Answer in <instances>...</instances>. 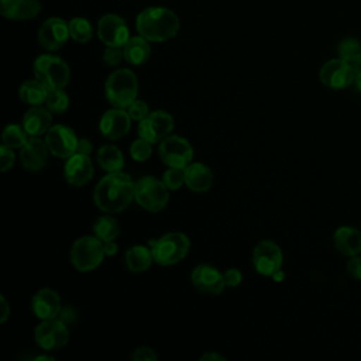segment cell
<instances>
[{
	"instance_id": "obj_1",
	"label": "cell",
	"mask_w": 361,
	"mask_h": 361,
	"mask_svg": "<svg viewBox=\"0 0 361 361\" xmlns=\"http://www.w3.org/2000/svg\"><path fill=\"white\" fill-rule=\"evenodd\" d=\"M135 183L131 176L118 171L109 172L99 180L93 192L96 206L104 213H118L124 210L134 199Z\"/></svg>"
},
{
	"instance_id": "obj_2",
	"label": "cell",
	"mask_w": 361,
	"mask_h": 361,
	"mask_svg": "<svg viewBox=\"0 0 361 361\" xmlns=\"http://www.w3.org/2000/svg\"><path fill=\"white\" fill-rule=\"evenodd\" d=\"M137 31L151 42H164L173 38L180 27L178 16L165 7H148L135 20Z\"/></svg>"
},
{
	"instance_id": "obj_3",
	"label": "cell",
	"mask_w": 361,
	"mask_h": 361,
	"mask_svg": "<svg viewBox=\"0 0 361 361\" xmlns=\"http://www.w3.org/2000/svg\"><path fill=\"white\" fill-rule=\"evenodd\" d=\"M138 92V80L133 71L121 68L109 75L104 93L106 99L114 107L126 109L128 107L137 97Z\"/></svg>"
},
{
	"instance_id": "obj_4",
	"label": "cell",
	"mask_w": 361,
	"mask_h": 361,
	"mask_svg": "<svg viewBox=\"0 0 361 361\" xmlns=\"http://www.w3.org/2000/svg\"><path fill=\"white\" fill-rule=\"evenodd\" d=\"M34 76L48 90L63 89L71 79L69 65L59 56L44 54L39 55L34 62Z\"/></svg>"
},
{
	"instance_id": "obj_5",
	"label": "cell",
	"mask_w": 361,
	"mask_h": 361,
	"mask_svg": "<svg viewBox=\"0 0 361 361\" xmlns=\"http://www.w3.org/2000/svg\"><path fill=\"white\" fill-rule=\"evenodd\" d=\"M154 261L159 265H173L182 261L190 248V241L183 233H166L149 247Z\"/></svg>"
},
{
	"instance_id": "obj_6",
	"label": "cell",
	"mask_w": 361,
	"mask_h": 361,
	"mask_svg": "<svg viewBox=\"0 0 361 361\" xmlns=\"http://www.w3.org/2000/svg\"><path fill=\"white\" fill-rule=\"evenodd\" d=\"M103 241L96 235H83L78 238L71 250V261L79 272H90L96 269L104 257Z\"/></svg>"
},
{
	"instance_id": "obj_7",
	"label": "cell",
	"mask_w": 361,
	"mask_h": 361,
	"mask_svg": "<svg viewBox=\"0 0 361 361\" xmlns=\"http://www.w3.org/2000/svg\"><path fill=\"white\" fill-rule=\"evenodd\" d=\"M135 202L148 212H159L169 202V192L164 180L154 176H142L135 183Z\"/></svg>"
},
{
	"instance_id": "obj_8",
	"label": "cell",
	"mask_w": 361,
	"mask_h": 361,
	"mask_svg": "<svg viewBox=\"0 0 361 361\" xmlns=\"http://www.w3.org/2000/svg\"><path fill=\"white\" fill-rule=\"evenodd\" d=\"M37 344L45 351H56L63 348L69 340V331L61 319L42 320L34 331Z\"/></svg>"
},
{
	"instance_id": "obj_9",
	"label": "cell",
	"mask_w": 361,
	"mask_h": 361,
	"mask_svg": "<svg viewBox=\"0 0 361 361\" xmlns=\"http://www.w3.org/2000/svg\"><path fill=\"white\" fill-rule=\"evenodd\" d=\"M159 157L164 164L173 168H186L193 158V148L179 135H168L159 144Z\"/></svg>"
},
{
	"instance_id": "obj_10",
	"label": "cell",
	"mask_w": 361,
	"mask_h": 361,
	"mask_svg": "<svg viewBox=\"0 0 361 361\" xmlns=\"http://www.w3.org/2000/svg\"><path fill=\"white\" fill-rule=\"evenodd\" d=\"M282 251L279 245L271 240L259 241L252 252V265L259 275L272 276L282 267Z\"/></svg>"
},
{
	"instance_id": "obj_11",
	"label": "cell",
	"mask_w": 361,
	"mask_h": 361,
	"mask_svg": "<svg viewBox=\"0 0 361 361\" xmlns=\"http://www.w3.org/2000/svg\"><path fill=\"white\" fill-rule=\"evenodd\" d=\"M173 128V118L164 110L149 113L138 124V135L151 144L161 142Z\"/></svg>"
},
{
	"instance_id": "obj_12",
	"label": "cell",
	"mask_w": 361,
	"mask_h": 361,
	"mask_svg": "<svg viewBox=\"0 0 361 361\" xmlns=\"http://www.w3.org/2000/svg\"><path fill=\"white\" fill-rule=\"evenodd\" d=\"M97 35L107 47H124L130 39V31L126 21L113 13L104 14L97 23Z\"/></svg>"
},
{
	"instance_id": "obj_13",
	"label": "cell",
	"mask_w": 361,
	"mask_h": 361,
	"mask_svg": "<svg viewBox=\"0 0 361 361\" xmlns=\"http://www.w3.org/2000/svg\"><path fill=\"white\" fill-rule=\"evenodd\" d=\"M320 82L330 89L340 90L353 85L354 69L350 62L338 58L327 61L319 73Z\"/></svg>"
},
{
	"instance_id": "obj_14",
	"label": "cell",
	"mask_w": 361,
	"mask_h": 361,
	"mask_svg": "<svg viewBox=\"0 0 361 361\" xmlns=\"http://www.w3.org/2000/svg\"><path fill=\"white\" fill-rule=\"evenodd\" d=\"M78 138L75 133L62 124L52 126L45 135V142L48 145V149L52 155L58 158H69L76 152L78 147Z\"/></svg>"
},
{
	"instance_id": "obj_15",
	"label": "cell",
	"mask_w": 361,
	"mask_h": 361,
	"mask_svg": "<svg viewBox=\"0 0 361 361\" xmlns=\"http://www.w3.org/2000/svg\"><path fill=\"white\" fill-rule=\"evenodd\" d=\"M69 37V24L59 17H51L45 20L38 31V42L48 51H56L62 48Z\"/></svg>"
},
{
	"instance_id": "obj_16",
	"label": "cell",
	"mask_w": 361,
	"mask_h": 361,
	"mask_svg": "<svg viewBox=\"0 0 361 361\" xmlns=\"http://www.w3.org/2000/svg\"><path fill=\"white\" fill-rule=\"evenodd\" d=\"M192 283L203 293L220 295L226 286L224 275L214 267L207 264L197 265L190 275Z\"/></svg>"
},
{
	"instance_id": "obj_17",
	"label": "cell",
	"mask_w": 361,
	"mask_h": 361,
	"mask_svg": "<svg viewBox=\"0 0 361 361\" xmlns=\"http://www.w3.org/2000/svg\"><path fill=\"white\" fill-rule=\"evenodd\" d=\"M131 120L133 118L130 117L128 111H126L124 109H110L102 116L99 128L106 138L118 140L130 131Z\"/></svg>"
},
{
	"instance_id": "obj_18",
	"label": "cell",
	"mask_w": 361,
	"mask_h": 361,
	"mask_svg": "<svg viewBox=\"0 0 361 361\" xmlns=\"http://www.w3.org/2000/svg\"><path fill=\"white\" fill-rule=\"evenodd\" d=\"M63 175L68 183L72 186H83L93 176V164L89 155L75 152L71 155L65 164Z\"/></svg>"
},
{
	"instance_id": "obj_19",
	"label": "cell",
	"mask_w": 361,
	"mask_h": 361,
	"mask_svg": "<svg viewBox=\"0 0 361 361\" xmlns=\"http://www.w3.org/2000/svg\"><path fill=\"white\" fill-rule=\"evenodd\" d=\"M31 309L34 314L41 320L55 319L62 310L61 298L54 289L42 288L32 296Z\"/></svg>"
},
{
	"instance_id": "obj_20",
	"label": "cell",
	"mask_w": 361,
	"mask_h": 361,
	"mask_svg": "<svg viewBox=\"0 0 361 361\" xmlns=\"http://www.w3.org/2000/svg\"><path fill=\"white\" fill-rule=\"evenodd\" d=\"M48 158V145L38 137H31L24 147L20 148V161L28 171L37 172L42 169Z\"/></svg>"
},
{
	"instance_id": "obj_21",
	"label": "cell",
	"mask_w": 361,
	"mask_h": 361,
	"mask_svg": "<svg viewBox=\"0 0 361 361\" xmlns=\"http://www.w3.org/2000/svg\"><path fill=\"white\" fill-rule=\"evenodd\" d=\"M0 11L7 20H31L39 14L41 3L39 0H0Z\"/></svg>"
},
{
	"instance_id": "obj_22",
	"label": "cell",
	"mask_w": 361,
	"mask_h": 361,
	"mask_svg": "<svg viewBox=\"0 0 361 361\" xmlns=\"http://www.w3.org/2000/svg\"><path fill=\"white\" fill-rule=\"evenodd\" d=\"M52 113L47 107L31 106L23 117V127L30 137H39L51 128Z\"/></svg>"
},
{
	"instance_id": "obj_23",
	"label": "cell",
	"mask_w": 361,
	"mask_h": 361,
	"mask_svg": "<svg viewBox=\"0 0 361 361\" xmlns=\"http://www.w3.org/2000/svg\"><path fill=\"white\" fill-rule=\"evenodd\" d=\"M185 183L193 192H207L213 185V172L204 164H189L185 168Z\"/></svg>"
},
{
	"instance_id": "obj_24",
	"label": "cell",
	"mask_w": 361,
	"mask_h": 361,
	"mask_svg": "<svg viewBox=\"0 0 361 361\" xmlns=\"http://www.w3.org/2000/svg\"><path fill=\"white\" fill-rule=\"evenodd\" d=\"M333 241L338 252L345 257H354L361 252V233L353 227H338L333 235Z\"/></svg>"
},
{
	"instance_id": "obj_25",
	"label": "cell",
	"mask_w": 361,
	"mask_h": 361,
	"mask_svg": "<svg viewBox=\"0 0 361 361\" xmlns=\"http://www.w3.org/2000/svg\"><path fill=\"white\" fill-rule=\"evenodd\" d=\"M123 54L124 59L130 65H142L144 62L148 61L151 55V47L149 41L145 39L144 37H131L123 47Z\"/></svg>"
},
{
	"instance_id": "obj_26",
	"label": "cell",
	"mask_w": 361,
	"mask_h": 361,
	"mask_svg": "<svg viewBox=\"0 0 361 361\" xmlns=\"http://www.w3.org/2000/svg\"><path fill=\"white\" fill-rule=\"evenodd\" d=\"M154 261L152 251L144 245H133L126 252V265L131 272H144Z\"/></svg>"
},
{
	"instance_id": "obj_27",
	"label": "cell",
	"mask_w": 361,
	"mask_h": 361,
	"mask_svg": "<svg viewBox=\"0 0 361 361\" xmlns=\"http://www.w3.org/2000/svg\"><path fill=\"white\" fill-rule=\"evenodd\" d=\"M48 87L42 85L38 79L24 82L18 89V96L21 102L30 106H41L45 103L48 96Z\"/></svg>"
},
{
	"instance_id": "obj_28",
	"label": "cell",
	"mask_w": 361,
	"mask_h": 361,
	"mask_svg": "<svg viewBox=\"0 0 361 361\" xmlns=\"http://www.w3.org/2000/svg\"><path fill=\"white\" fill-rule=\"evenodd\" d=\"M97 164L106 172H118L124 166V157L114 145H103L97 151Z\"/></svg>"
},
{
	"instance_id": "obj_29",
	"label": "cell",
	"mask_w": 361,
	"mask_h": 361,
	"mask_svg": "<svg viewBox=\"0 0 361 361\" xmlns=\"http://www.w3.org/2000/svg\"><path fill=\"white\" fill-rule=\"evenodd\" d=\"M93 233L94 235L104 241H113L117 238L120 228H118V223L113 216H100L96 219V221L93 223Z\"/></svg>"
},
{
	"instance_id": "obj_30",
	"label": "cell",
	"mask_w": 361,
	"mask_h": 361,
	"mask_svg": "<svg viewBox=\"0 0 361 361\" xmlns=\"http://www.w3.org/2000/svg\"><path fill=\"white\" fill-rule=\"evenodd\" d=\"M3 144L10 148H21L28 141V134L24 127L18 124H8L3 131Z\"/></svg>"
},
{
	"instance_id": "obj_31",
	"label": "cell",
	"mask_w": 361,
	"mask_h": 361,
	"mask_svg": "<svg viewBox=\"0 0 361 361\" xmlns=\"http://www.w3.org/2000/svg\"><path fill=\"white\" fill-rule=\"evenodd\" d=\"M68 24H69L71 38L75 39L76 42L85 44V42H87L92 38V35H93L92 24L86 18L75 17Z\"/></svg>"
},
{
	"instance_id": "obj_32",
	"label": "cell",
	"mask_w": 361,
	"mask_h": 361,
	"mask_svg": "<svg viewBox=\"0 0 361 361\" xmlns=\"http://www.w3.org/2000/svg\"><path fill=\"white\" fill-rule=\"evenodd\" d=\"M45 106L51 113L62 114L69 106V96L62 89L49 90L45 100Z\"/></svg>"
},
{
	"instance_id": "obj_33",
	"label": "cell",
	"mask_w": 361,
	"mask_h": 361,
	"mask_svg": "<svg viewBox=\"0 0 361 361\" xmlns=\"http://www.w3.org/2000/svg\"><path fill=\"white\" fill-rule=\"evenodd\" d=\"M338 56L347 62L354 61L361 54V44L355 38H344L337 47Z\"/></svg>"
},
{
	"instance_id": "obj_34",
	"label": "cell",
	"mask_w": 361,
	"mask_h": 361,
	"mask_svg": "<svg viewBox=\"0 0 361 361\" xmlns=\"http://www.w3.org/2000/svg\"><path fill=\"white\" fill-rule=\"evenodd\" d=\"M152 154V147H151V142H148L147 140L144 138H138L135 140L131 147H130V155L134 161L137 162H144L147 161Z\"/></svg>"
},
{
	"instance_id": "obj_35",
	"label": "cell",
	"mask_w": 361,
	"mask_h": 361,
	"mask_svg": "<svg viewBox=\"0 0 361 361\" xmlns=\"http://www.w3.org/2000/svg\"><path fill=\"white\" fill-rule=\"evenodd\" d=\"M162 180L168 189H171V190L179 189L185 183V168L171 166L169 169L165 171Z\"/></svg>"
},
{
	"instance_id": "obj_36",
	"label": "cell",
	"mask_w": 361,
	"mask_h": 361,
	"mask_svg": "<svg viewBox=\"0 0 361 361\" xmlns=\"http://www.w3.org/2000/svg\"><path fill=\"white\" fill-rule=\"evenodd\" d=\"M127 111H128L130 117H131L133 120H137V121L144 120V118L149 114V109H148L147 103L142 102V100H134V102L127 107Z\"/></svg>"
},
{
	"instance_id": "obj_37",
	"label": "cell",
	"mask_w": 361,
	"mask_h": 361,
	"mask_svg": "<svg viewBox=\"0 0 361 361\" xmlns=\"http://www.w3.org/2000/svg\"><path fill=\"white\" fill-rule=\"evenodd\" d=\"M123 58H124V54H123V48L121 47H107L104 54H103V61L109 66L118 65Z\"/></svg>"
},
{
	"instance_id": "obj_38",
	"label": "cell",
	"mask_w": 361,
	"mask_h": 361,
	"mask_svg": "<svg viewBox=\"0 0 361 361\" xmlns=\"http://www.w3.org/2000/svg\"><path fill=\"white\" fill-rule=\"evenodd\" d=\"M14 152L13 148L7 147L6 144H3L0 147V165H1V172L8 171L13 165H14Z\"/></svg>"
},
{
	"instance_id": "obj_39",
	"label": "cell",
	"mask_w": 361,
	"mask_h": 361,
	"mask_svg": "<svg viewBox=\"0 0 361 361\" xmlns=\"http://www.w3.org/2000/svg\"><path fill=\"white\" fill-rule=\"evenodd\" d=\"M157 358H158V355L155 354V351L145 345L137 347L131 354V360H134V361H155Z\"/></svg>"
},
{
	"instance_id": "obj_40",
	"label": "cell",
	"mask_w": 361,
	"mask_h": 361,
	"mask_svg": "<svg viewBox=\"0 0 361 361\" xmlns=\"http://www.w3.org/2000/svg\"><path fill=\"white\" fill-rule=\"evenodd\" d=\"M223 275H224L226 286H230V288L238 286L241 283V281H243V275H241L240 269H237V268H230Z\"/></svg>"
},
{
	"instance_id": "obj_41",
	"label": "cell",
	"mask_w": 361,
	"mask_h": 361,
	"mask_svg": "<svg viewBox=\"0 0 361 361\" xmlns=\"http://www.w3.org/2000/svg\"><path fill=\"white\" fill-rule=\"evenodd\" d=\"M347 271L354 279H361V257H351V259L347 262Z\"/></svg>"
},
{
	"instance_id": "obj_42",
	"label": "cell",
	"mask_w": 361,
	"mask_h": 361,
	"mask_svg": "<svg viewBox=\"0 0 361 361\" xmlns=\"http://www.w3.org/2000/svg\"><path fill=\"white\" fill-rule=\"evenodd\" d=\"M0 323H4L10 316V306L3 295L0 296Z\"/></svg>"
},
{
	"instance_id": "obj_43",
	"label": "cell",
	"mask_w": 361,
	"mask_h": 361,
	"mask_svg": "<svg viewBox=\"0 0 361 361\" xmlns=\"http://www.w3.org/2000/svg\"><path fill=\"white\" fill-rule=\"evenodd\" d=\"M76 152L79 154H85L89 155L92 152V142L86 138H82L78 141V147H76Z\"/></svg>"
},
{
	"instance_id": "obj_44",
	"label": "cell",
	"mask_w": 361,
	"mask_h": 361,
	"mask_svg": "<svg viewBox=\"0 0 361 361\" xmlns=\"http://www.w3.org/2000/svg\"><path fill=\"white\" fill-rule=\"evenodd\" d=\"M59 316H61L59 319H61L62 322H65V323H71V322L75 319V313H73L72 307H66V309L61 310Z\"/></svg>"
},
{
	"instance_id": "obj_45",
	"label": "cell",
	"mask_w": 361,
	"mask_h": 361,
	"mask_svg": "<svg viewBox=\"0 0 361 361\" xmlns=\"http://www.w3.org/2000/svg\"><path fill=\"white\" fill-rule=\"evenodd\" d=\"M103 250H104V254L106 255H113L117 252V244L113 241H104L103 243Z\"/></svg>"
},
{
	"instance_id": "obj_46",
	"label": "cell",
	"mask_w": 361,
	"mask_h": 361,
	"mask_svg": "<svg viewBox=\"0 0 361 361\" xmlns=\"http://www.w3.org/2000/svg\"><path fill=\"white\" fill-rule=\"evenodd\" d=\"M200 360H219V361H223V360H224V357H223V355H220V354H217V353L210 351V353H204V354H202Z\"/></svg>"
},
{
	"instance_id": "obj_47",
	"label": "cell",
	"mask_w": 361,
	"mask_h": 361,
	"mask_svg": "<svg viewBox=\"0 0 361 361\" xmlns=\"http://www.w3.org/2000/svg\"><path fill=\"white\" fill-rule=\"evenodd\" d=\"M350 63L354 69V75H361V54L354 61H351Z\"/></svg>"
},
{
	"instance_id": "obj_48",
	"label": "cell",
	"mask_w": 361,
	"mask_h": 361,
	"mask_svg": "<svg viewBox=\"0 0 361 361\" xmlns=\"http://www.w3.org/2000/svg\"><path fill=\"white\" fill-rule=\"evenodd\" d=\"M353 86L357 92L361 93V75H354V80H353Z\"/></svg>"
},
{
	"instance_id": "obj_49",
	"label": "cell",
	"mask_w": 361,
	"mask_h": 361,
	"mask_svg": "<svg viewBox=\"0 0 361 361\" xmlns=\"http://www.w3.org/2000/svg\"><path fill=\"white\" fill-rule=\"evenodd\" d=\"M272 278H274L276 282H279V281H282V279H283V272L279 269L278 272H275V274L272 275Z\"/></svg>"
},
{
	"instance_id": "obj_50",
	"label": "cell",
	"mask_w": 361,
	"mask_h": 361,
	"mask_svg": "<svg viewBox=\"0 0 361 361\" xmlns=\"http://www.w3.org/2000/svg\"><path fill=\"white\" fill-rule=\"evenodd\" d=\"M34 360H54V358L49 355H38V357H34Z\"/></svg>"
}]
</instances>
